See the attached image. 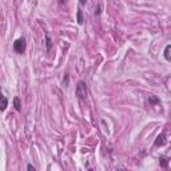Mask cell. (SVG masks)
<instances>
[{
	"instance_id": "52a82bcc",
	"label": "cell",
	"mask_w": 171,
	"mask_h": 171,
	"mask_svg": "<svg viewBox=\"0 0 171 171\" xmlns=\"http://www.w3.org/2000/svg\"><path fill=\"white\" fill-rule=\"evenodd\" d=\"M159 160H160V162H159V163H160V166H162L163 168H166V167H167V165H168V160L166 159L165 156H162V158H160Z\"/></svg>"
},
{
	"instance_id": "4fadbf2b",
	"label": "cell",
	"mask_w": 171,
	"mask_h": 171,
	"mask_svg": "<svg viewBox=\"0 0 171 171\" xmlns=\"http://www.w3.org/2000/svg\"><path fill=\"white\" fill-rule=\"evenodd\" d=\"M67 0H60V3H66Z\"/></svg>"
},
{
	"instance_id": "277c9868",
	"label": "cell",
	"mask_w": 171,
	"mask_h": 171,
	"mask_svg": "<svg viewBox=\"0 0 171 171\" xmlns=\"http://www.w3.org/2000/svg\"><path fill=\"white\" fill-rule=\"evenodd\" d=\"M7 106H8V99H7L4 95H1V94H0V110H1V111H4V110L7 108Z\"/></svg>"
},
{
	"instance_id": "3957f363",
	"label": "cell",
	"mask_w": 171,
	"mask_h": 171,
	"mask_svg": "<svg viewBox=\"0 0 171 171\" xmlns=\"http://www.w3.org/2000/svg\"><path fill=\"white\" fill-rule=\"evenodd\" d=\"M166 143V135H165V132H162L160 135H158V138L155 139V146L156 147H159V146H163V144Z\"/></svg>"
},
{
	"instance_id": "7a4b0ae2",
	"label": "cell",
	"mask_w": 171,
	"mask_h": 171,
	"mask_svg": "<svg viewBox=\"0 0 171 171\" xmlns=\"http://www.w3.org/2000/svg\"><path fill=\"white\" fill-rule=\"evenodd\" d=\"M13 50H15V52H18V54H24V51H26V39L24 38H20V39H18L15 43H13Z\"/></svg>"
},
{
	"instance_id": "9c48e42d",
	"label": "cell",
	"mask_w": 171,
	"mask_h": 171,
	"mask_svg": "<svg viewBox=\"0 0 171 171\" xmlns=\"http://www.w3.org/2000/svg\"><path fill=\"white\" fill-rule=\"evenodd\" d=\"M148 102H150V103H159V99H158V98H155L154 95H150V98H148Z\"/></svg>"
},
{
	"instance_id": "8992f818",
	"label": "cell",
	"mask_w": 171,
	"mask_h": 171,
	"mask_svg": "<svg viewBox=\"0 0 171 171\" xmlns=\"http://www.w3.org/2000/svg\"><path fill=\"white\" fill-rule=\"evenodd\" d=\"M13 106H15L16 111H20V110H21V106H20V100H19V98H15V99H13Z\"/></svg>"
},
{
	"instance_id": "30bf717a",
	"label": "cell",
	"mask_w": 171,
	"mask_h": 171,
	"mask_svg": "<svg viewBox=\"0 0 171 171\" xmlns=\"http://www.w3.org/2000/svg\"><path fill=\"white\" fill-rule=\"evenodd\" d=\"M45 39H47V50H50L51 48V39H50L48 35H45Z\"/></svg>"
},
{
	"instance_id": "5b68a950",
	"label": "cell",
	"mask_w": 171,
	"mask_h": 171,
	"mask_svg": "<svg viewBox=\"0 0 171 171\" xmlns=\"http://www.w3.org/2000/svg\"><path fill=\"white\" fill-rule=\"evenodd\" d=\"M170 50H171V45H170V44H167V45H166V50H165V57H166V60H171Z\"/></svg>"
},
{
	"instance_id": "7c38bea8",
	"label": "cell",
	"mask_w": 171,
	"mask_h": 171,
	"mask_svg": "<svg viewBox=\"0 0 171 171\" xmlns=\"http://www.w3.org/2000/svg\"><path fill=\"white\" fill-rule=\"evenodd\" d=\"M86 1H87V0H79V3L80 4H86Z\"/></svg>"
},
{
	"instance_id": "ba28073f",
	"label": "cell",
	"mask_w": 171,
	"mask_h": 171,
	"mask_svg": "<svg viewBox=\"0 0 171 171\" xmlns=\"http://www.w3.org/2000/svg\"><path fill=\"white\" fill-rule=\"evenodd\" d=\"M78 23L83 24V12H82V9H78Z\"/></svg>"
},
{
	"instance_id": "6da1fadb",
	"label": "cell",
	"mask_w": 171,
	"mask_h": 171,
	"mask_svg": "<svg viewBox=\"0 0 171 171\" xmlns=\"http://www.w3.org/2000/svg\"><path fill=\"white\" fill-rule=\"evenodd\" d=\"M76 96H78L79 99H86L87 98V86H86V83L84 82H79L78 86H76Z\"/></svg>"
},
{
	"instance_id": "8fae6325",
	"label": "cell",
	"mask_w": 171,
	"mask_h": 171,
	"mask_svg": "<svg viewBox=\"0 0 171 171\" xmlns=\"http://www.w3.org/2000/svg\"><path fill=\"white\" fill-rule=\"evenodd\" d=\"M27 170H32V171H35V167H33L32 165H28V166H27Z\"/></svg>"
}]
</instances>
